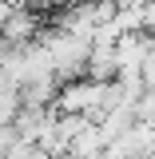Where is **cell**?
I'll list each match as a JSON object with an SVG mask.
<instances>
[{
    "label": "cell",
    "mask_w": 155,
    "mask_h": 159,
    "mask_svg": "<svg viewBox=\"0 0 155 159\" xmlns=\"http://www.w3.org/2000/svg\"><path fill=\"white\" fill-rule=\"evenodd\" d=\"M44 48H48V56L56 64L60 80H76L88 72V60H92V40L80 36V32H68V28H52V32H44Z\"/></svg>",
    "instance_id": "obj_1"
},
{
    "label": "cell",
    "mask_w": 155,
    "mask_h": 159,
    "mask_svg": "<svg viewBox=\"0 0 155 159\" xmlns=\"http://www.w3.org/2000/svg\"><path fill=\"white\" fill-rule=\"evenodd\" d=\"M40 32V12L36 8H16V12H4V44H32Z\"/></svg>",
    "instance_id": "obj_2"
},
{
    "label": "cell",
    "mask_w": 155,
    "mask_h": 159,
    "mask_svg": "<svg viewBox=\"0 0 155 159\" xmlns=\"http://www.w3.org/2000/svg\"><path fill=\"white\" fill-rule=\"evenodd\" d=\"M88 76H96V80H116V76H119V64H116V48H112V44H92Z\"/></svg>",
    "instance_id": "obj_3"
},
{
    "label": "cell",
    "mask_w": 155,
    "mask_h": 159,
    "mask_svg": "<svg viewBox=\"0 0 155 159\" xmlns=\"http://www.w3.org/2000/svg\"><path fill=\"white\" fill-rule=\"evenodd\" d=\"M135 119H155V92H143L135 103Z\"/></svg>",
    "instance_id": "obj_4"
},
{
    "label": "cell",
    "mask_w": 155,
    "mask_h": 159,
    "mask_svg": "<svg viewBox=\"0 0 155 159\" xmlns=\"http://www.w3.org/2000/svg\"><path fill=\"white\" fill-rule=\"evenodd\" d=\"M143 84H147V92H155V52H147L143 60Z\"/></svg>",
    "instance_id": "obj_5"
},
{
    "label": "cell",
    "mask_w": 155,
    "mask_h": 159,
    "mask_svg": "<svg viewBox=\"0 0 155 159\" xmlns=\"http://www.w3.org/2000/svg\"><path fill=\"white\" fill-rule=\"evenodd\" d=\"M147 32L155 36V4H151V0H147Z\"/></svg>",
    "instance_id": "obj_6"
},
{
    "label": "cell",
    "mask_w": 155,
    "mask_h": 159,
    "mask_svg": "<svg viewBox=\"0 0 155 159\" xmlns=\"http://www.w3.org/2000/svg\"><path fill=\"white\" fill-rule=\"evenodd\" d=\"M60 4H72V0H60Z\"/></svg>",
    "instance_id": "obj_7"
}]
</instances>
